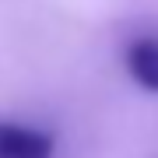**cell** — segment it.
I'll use <instances>...</instances> for the list:
<instances>
[{
  "label": "cell",
  "mask_w": 158,
  "mask_h": 158,
  "mask_svg": "<svg viewBox=\"0 0 158 158\" xmlns=\"http://www.w3.org/2000/svg\"><path fill=\"white\" fill-rule=\"evenodd\" d=\"M0 158H56V144L46 130L0 119Z\"/></svg>",
  "instance_id": "1"
},
{
  "label": "cell",
  "mask_w": 158,
  "mask_h": 158,
  "mask_svg": "<svg viewBox=\"0 0 158 158\" xmlns=\"http://www.w3.org/2000/svg\"><path fill=\"white\" fill-rule=\"evenodd\" d=\"M123 63H127V74L144 91H158V39L155 35L134 39L123 53Z\"/></svg>",
  "instance_id": "2"
}]
</instances>
